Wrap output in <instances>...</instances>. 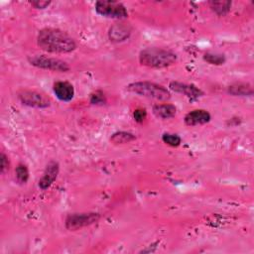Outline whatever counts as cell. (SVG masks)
Here are the masks:
<instances>
[{
  "label": "cell",
  "instance_id": "3",
  "mask_svg": "<svg viewBox=\"0 0 254 254\" xmlns=\"http://www.w3.org/2000/svg\"><path fill=\"white\" fill-rule=\"evenodd\" d=\"M126 89L139 96L155 99L157 101H167L171 98V93L167 87L148 80L131 82L126 86Z\"/></svg>",
  "mask_w": 254,
  "mask_h": 254
},
{
  "label": "cell",
  "instance_id": "4",
  "mask_svg": "<svg viewBox=\"0 0 254 254\" xmlns=\"http://www.w3.org/2000/svg\"><path fill=\"white\" fill-rule=\"evenodd\" d=\"M28 62L31 65L35 67L50 70V71L66 72L70 68V66L66 62L58 58L48 57L45 55H36L33 57H29Z\"/></svg>",
  "mask_w": 254,
  "mask_h": 254
},
{
  "label": "cell",
  "instance_id": "11",
  "mask_svg": "<svg viewBox=\"0 0 254 254\" xmlns=\"http://www.w3.org/2000/svg\"><path fill=\"white\" fill-rule=\"evenodd\" d=\"M53 92L56 97L63 102H69L74 97V87L73 85L64 80L56 81L53 84Z\"/></svg>",
  "mask_w": 254,
  "mask_h": 254
},
{
  "label": "cell",
  "instance_id": "15",
  "mask_svg": "<svg viewBox=\"0 0 254 254\" xmlns=\"http://www.w3.org/2000/svg\"><path fill=\"white\" fill-rule=\"evenodd\" d=\"M136 136L128 131H117L114 132L110 137V142L114 145H123L133 142Z\"/></svg>",
  "mask_w": 254,
  "mask_h": 254
},
{
  "label": "cell",
  "instance_id": "1",
  "mask_svg": "<svg viewBox=\"0 0 254 254\" xmlns=\"http://www.w3.org/2000/svg\"><path fill=\"white\" fill-rule=\"evenodd\" d=\"M37 45L50 54H67L77 47L75 41L67 33L56 28H44L39 31Z\"/></svg>",
  "mask_w": 254,
  "mask_h": 254
},
{
  "label": "cell",
  "instance_id": "9",
  "mask_svg": "<svg viewBox=\"0 0 254 254\" xmlns=\"http://www.w3.org/2000/svg\"><path fill=\"white\" fill-rule=\"evenodd\" d=\"M59 173H60L59 163L57 161H53V160L50 161L45 168L42 178L39 180V184H38L39 188L42 190H48L54 184V182L57 180Z\"/></svg>",
  "mask_w": 254,
  "mask_h": 254
},
{
  "label": "cell",
  "instance_id": "13",
  "mask_svg": "<svg viewBox=\"0 0 254 254\" xmlns=\"http://www.w3.org/2000/svg\"><path fill=\"white\" fill-rule=\"evenodd\" d=\"M227 93L232 96L246 97L254 94V89L251 84L247 82H234L227 86Z\"/></svg>",
  "mask_w": 254,
  "mask_h": 254
},
{
  "label": "cell",
  "instance_id": "16",
  "mask_svg": "<svg viewBox=\"0 0 254 254\" xmlns=\"http://www.w3.org/2000/svg\"><path fill=\"white\" fill-rule=\"evenodd\" d=\"M231 1L220 0V1H209V8L218 16H224L229 13L231 9Z\"/></svg>",
  "mask_w": 254,
  "mask_h": 254
},
{
  "label": "cell",
  "instance_id": "6",
  "mask_svg": "<svg viewBox=\"0 0 254 254\" xmlns=\"http://www.w3.org/2000/svg\"><path fill=\"white\" fill-rule=\"evenodd\" d=\"M95 12L106 18L111 19H125L128 17V11L126 7L117 1H96L94 4Z\"/></svg>",
  "mask_w": 254,
  "mask_h": 254
},
{
  "label": "cell",
  "instance_id": "21",
  "mask_svg": "<svg viewBox=\"0 0 254 254\" xmlns=\"http://www.w3.org/2000/svg\"><path fill=\"white\" fill-rule=\"evenodd\" d=\"M147 117V111L145 108L139 107L133 111V118L137 123H143Z\"/></svg>",
  "mask_w": 254,
  "mask_h": 254
},
{
  "label": "cell",
  "instance_id": "5",
  "mask_svg": "<svg viewBox=\"0 0 254 254\" xmlns=\"http://www.w3.org/2000/svg\"><path fill=\"white\" fill-rule=\"evenodd\" d=\"M100 219V214L98 212H74L70 213L65 217L64 226L70 231H75L83 227L89 226L96 223Z\"/></svg>",
  "mask_w": 254,
  "mask_h": 254
},
{
  "label": "cell",
  "instance_id": "10",
  "mask_svg": "<svg viewBox=\"0 0 254 254\" xmlns=\"http://www.w3.org/2000/svg\"><path fill=\"white\" fill-rule=\"evenodd\" d=\"M132 34V27L124 22L113 24L108 30V38L112 43H122L129 39Z\"/></svg>",
  "mask_w": 254,
  "mask_h": 254
},
{
  "label": "cell",
  "instance_id": "23",
  "mask_svg": "<svg viewBox=\"0 0 254 254\" xmlns=\"http://www.w3.org/2000/svg\"><path fill=\"white\" fill-rule=\"evenodd\" d=\"M51 1H47V0H34V1H30V4L36 8V9H46L51 5Z\"/></svg>",
  "mask_w": 254,
  "mask_h": 254
},
{
  "label": "cell",
  "instance_id": "8",
  "mask_svg": "<svg viewBox=\"0 0 254 254\" xmlns=\"http://www.w3.org/2000/svg\"><path fill=\"white\" fill-rule=\"evenodd\" d=\"M169 88L177 93L185 95L190 100H196L204 94L203 91L196 85L191 83H185L177 80L171 81L169 84Z\"/></svg>",
  "mask_w": 254,
  "mask_h": 254
},
{
  "label": "cell",
  "instance_id": "7",
  "mask_svg": "<svg viewBox=\"0 0 254 254\" xmlns=\"http://www.w3.org/2000/svg\"><path fill=\"white\" fill-rule=\"evenodd\" d=\"M19 101L33 108H47L51 105V99L45 93L33 89H22L17 94Z\"/></svg>",
  "mask_w": 254,
  "mask_h": 254
},
{
  "label": "cell",
  "instance_id": "22",
  "mask_svg": "<svg viewBox=\"0 0 254 254\" xmlns=\"http://www.w3.org/2000/svg\"><path fill=\"white\" fill-rule=\"evenodd\" d=\"M9 166H10L9 159L6 156V154L2 152L0 154V173L4 174L9 169Z\"/></svg>",
  "mask_w": 254,
  "mask_h": 254
},
{
  "label": "cell",
  "instance_id": "12",
  "mask_svg": "<svg viewBox=\"0 0 254 254\" xmlns=\"http://www.w3.org/2000/svg\"><path fill=\"white\" fill-rule=\"evenodd\" d=\"M211 120L210 113L205 109H194L185 115L184 122L187 126H197L208 123Z\"/></svg>",
  "mask_w": 254,
  "mask_h": 254
},
{
  "label": "cell",
  "instance_id": "14",
  "mask_svg": "<svg viewBox=\"0 0 254 254\" xmlns=\"http://www.w3.org/2000/svg\"><path fill=\"white\" fill-rule=\"evenodd\" d=\"M153 114L160 119H170L175 117L177 114V107L171 103H160L155 104L152 107Z\"/></svg>",
  "mask_w": 254,
  "mask_h": 254
},
{
  "label": "cell",
  "instance_id": "18",
  "mask_svg": "<svg viewBox=\"0 0 254 254\" xmlns=\"http://www.w3.org/2000/svg\"><path fill=\"white\" fill-rule=\"evenodd\" d=\"M29 177H30V174H29V169H28L27 165H25L23 163H19L15 169L16 181L19 184L24 185L28 182Z\"/></svg>",
  "mask_w": 254,
  "mask_h": 254
},
{
  "label": "cell",
  "instance_id": "19",
  "mask_svg": "<svg viewBox=\"0 0 254 254\" xmlns=\"http://www.w3.org/2000/svg\"><path fill=\"white\" fill-rule=\"evenodd\" d=\"M162 141L171 147H178L182 143V138L176 134V133H170V132H165L162 135Z\"/></svg>",
  "mask_w": 254,
  "mask_h": 254
},
{
  "label": "cell",
  "instance_id": "2",
  "mask_svg": "<svg viewBox=\"0 0 254 254\" xmlns=\"http://www.w3.org/2000/svg\"><path fill=\"white\" fill-rule=\"evenodd\" d=\"M177 55L169 50L158 47H151L139 53V63L151 68H165L173 65L177 62Z\"/></svg>",
  "mask_w": 254,
  "mask_h": 254
},
{
  "label": "cell",
  "instance_id": "20",
  "mask_svg": "<svg viewBox=\"0 0 254 254\" xmlns=\"http://www.w3.org/2000/svg\"><path fill=\"white\" fill-rule=\"evenodd\" d=\"M106 96L100 89L94 90L89 95V102L92 105H104L106 103Z\"/></svg>",
  "mask_w": 254,
  "mask_h": 254
},
{
  "label": "cell",
  "instance_id": "17",
  "mask_svg": "<svg viewBox=\"0 0 254 254\" xmlns=\"http://www.w3.org/2000/svg\"><path fill=\"white\" fill-rule=\"evenodd\" d=\"M202 59L204 62L212 65H221L226 62L225 56L216 52H206L203 54Z\"/></svg>",
  "mask_w": 254,
  "mask_h": 254
}]
</instances>
